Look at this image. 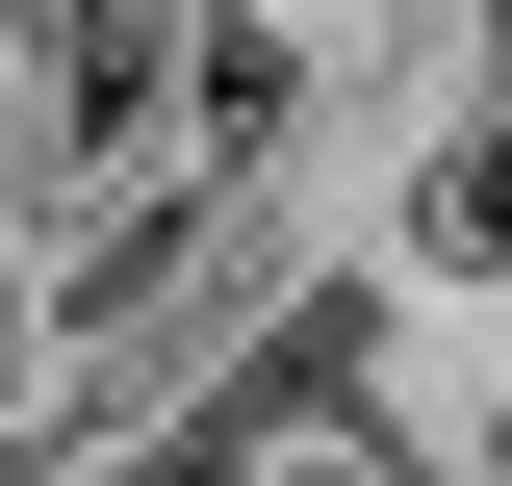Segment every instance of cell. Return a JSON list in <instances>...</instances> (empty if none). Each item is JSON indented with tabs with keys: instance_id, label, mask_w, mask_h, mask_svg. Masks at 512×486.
Segmentation results:
<instances>
[{
	"instance_id": "obj_1",
	"label": "cell",
	"mask_w": 512,
	"mask_h": 486,
	"mask_svg": "<svg viewBox=\"0 0 512 486\" xmlns=\"http://www.w3.org/2000/svg\"><path fill=\"white\" fill-rule=\"evenodd\" d=\"M180 128H205V0H26L0 26V180L26 205L180 180Z\"/></svg>"
},
{
	"instance_id": "obj_5",
	"label": "cell",
	"mask_w": 512,
	"mask_h": 486,
	"mask_svg": "<svg viewBox=\"0 0 512 486\" xmlns=\"http://www.w3.org/2000/svg\"><path fill=\"white\" fill-rule=\"evenodd\" d=\"M0 26H26V0H0Z\"/></svg>"
},
{
	"instance_id": "obj_2",
	"label": "cell",
	"mask_w": 512,
	"mask_h": 486,
	"mask_svg": "<svg viewBox=\"0 0 512 486\" xmlns=\"http://www.w3.org/2000/svg\"><path fill=\"white\" fill-rule=\"evenodd\" d=\"M52 359H77V307H52V256H26V231H0V435H26V410H52Z\"/></svg>"
},
{
	"instance_id": "obj_3",
	"label": "cell",
	"mask_w": 512,
	"mask_h": 486,
	"mask_svg": "<svg viewBox=\"0 0 512 486\" xmlns=\"http://www.w3.org/2000/svg\"><path fill=\"white\" fill-rule=\"evenodd\" d=\"M256 486H384V461H333V435H308V461H256Z\"/></svg>"
},
{
	"instance_id": "obj_4",
	"label": "cell",
	"mask_w": 512,
	"mask_h": 486,
	"mask_svg": "<svg viewBox=\"0 0 512 486\" xmlns=\"http://www.w3.org/2000/svg\"><path fill=\"white\" fill-rule=\"evenodd\" d=\"M308 26H410V0H308Z\"/></svg>"
}]
</instances>
